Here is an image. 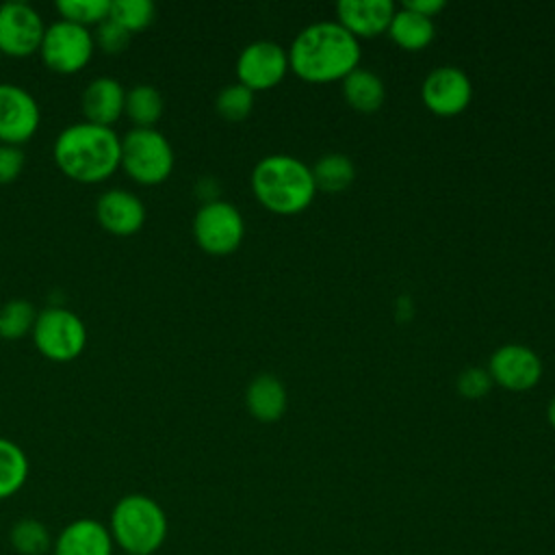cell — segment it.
<instances>
[{"instance_id":"32","label":"cell","mask_w":555,"mask_h":555,"mask_svg":"<svg viewBox=\"0 0 555 555\" xmlns=\"http://www.w3.org/2000/svg\"><path fill=\"white\" fill-rule=\"evenodd\" d=\"M401 7L425 17H434L438 11L444 9V2L442 0H405Z\"/></svg>"},{"instance_id":"15","label":"cell","mask_w":555,"mask_h":555,"mask_svg":"<svg viewBox=\"0 0 555 555\" xmlns=\"http://www.w3.org/2000/svg\"><path fill=\"white\" fill-rule=\"evenodd\" d=\"M115 542L108 525L98 518H76L54 538L52 555H113Z\"/></svg>"},{"instance_id":"6","label":"cell","mask_w":555,"mask_h":555,"mask_svg":"<svg viewBox=\"0 0 555 555\" xmlns=\"http://www.w3.org/2000/svg\"><path fill=\"white\" fill-rule=\"evenodd\" d=\"M30 336L37 351L52 362H69L87 347V327L82 319L63 306L39 310Z\"/></svg>"},{"instance_id":"17","label":"cell","mask_w":555,"mask_h":555,"mask_svg":"<svg viewBox=\"0 0 555 555\" xmlns=\"http://www.w3.org/2000/svg\"><path fill=\"white\" fill-rule=\"evenodd\" d=\"M395 11L390 0H340L336 4V22L356 39L375 37L388 30Z\"/></svg>"},{"instance_id":"20","label":"cell","mask_w":555,"mask_h":555,"mask_svg":"<svg viewBox=\"0 0 555 555\" xmlns=\"http://www.w3.org/2000/svg\"><path fill=\"white\" fill-rule=\"evenodd\" d=\"M434 33H436V28H434L431 17L418 15L405 7L395 11L390 26H388L390 39L405 50H421V48L429 46L434 39Z\"/></svg>"},{"instance_id":"28","label":"cell","mask_w":555,"mask_h":555,"mask_svg":"<svg viewBox=\"0 0 555 555\" xmlns=\"http://www.w3.org/2000/svg\"><path fill=\"white\" fill-rule=\"evenodd\" d=\"M215 108L225 121H243L254 108V91L241 82L225 85L215 98Z\"/></svg>"},{"instance_id":"8","label":"cell","mask_w":555,"mask_h":555,"mask_svg":"<svg viewBox=\"0 0 555 555\" xmlns=\"http://www.w3.org/2000/svg\"><path fill=\"white\" fill-rule=\"evenodd\" d=\"M195 243L212 256L232 254L245 234V221L238 208L225 199L204 202L193 217Z\"/></svg>"},{"instance_id":"21","label":"cell","mask_w":555,"mask_h":555,"mask_svg":"<svg viewBox=\"0 0 555 555\" xmlns=\"http://www.w3.org/2000/svg\"><path fill=\"white\" fill-rule=\"evenodd\" d=\"M165 108L163 95L156 87L141 82L126 89V106L124 115L132 121V128H156Z\"/></svg>"},{"instance_id":"5","label":"cell","mask_w":555,"mask_h":555,"mask_svg":"<svg viewBox=\"0 0 555 555\" xmlns=\"http://www.w3.org/2000/svg\"><path fill=\"white\" fill-rule=\"evenodd\" d=\"M173 147L156 128H130L121 137L124 171L139 184L152 186L165 182L173 171Z\"/></svg>"},{"instance_id":"19","label":"cell","mask_w":555,"mask_h":555,"mask_svg":"<svg viewBox=\"0 0 555 555\" xmlns=\"http://www.w3.org/2000/svg\"><path fill=\"white\" fill-rule=\"evenodd\" d=\"M343 95L351 108L360 113H373L384 104L386 89L377 74L356 67L343 78Z\"/></svg>"},{"instance_id":"9","label":"cell","mask_w":555,"mask_h":555,"mask_svg":"<svg viewBox=\"0 0 555 555\" xmlns=\"http://www.w3.org/2000/svg\"><path fill=\"white\" fill-rule=\"evenodd\" d=\"M46 24L41 13L22 0L0 4V52L24 59L39 52Z\"/></svg>"},{"instance_id":"29","label":"cell","mask_w":555,"mask_h":555,"mask_svg":"<svg viewBox=\"0 0 555 555\" xmlns=\"http://www.w3.org/2000/svg\"><path fill=\"white\" fill-rule=\"evenodd\" d=\"M93 41H95V48H102L106 54H117L128 46L130 33L121 28L117 22H113L111 17H106L102 24H98L93 33Z\"/></svg>"},{"instance_id":"23","label":"cell","mask_w":555,"mask_h":555,"mask_svg":"<svg viewBox=\"0 0 555 555\" xmlns=\"http://www.w3.org/2000/svg\"><path fill=\"white\" fill-rule=\"evenodd\" d=\"M9 544L20 555H46L52 551L54 538L46 522H41L39 518L26 516L11 525Z\"/></svg>"},{"instance_id":"11","label":"cell","mask_w":555,"mask_h":555,"mask_svg":"<svg viewBox=\"0 0 555 555\" xmlns=\"http://www.w3.org/2000/svg\"><path fill=\"white\" fill-rule=\"evenodd\" d=\"M288 69V52L269 39L247 43L236 59L238 82L251 91L275 87Z\"/></svg>"},{"instance_id":"26","label":"cell","mask_w":555,"mask_h":555,"mask_svg":"<svg viewBox=\"0 0 555 555\" xmlns=\"http://www.w3.org/2000/svg\"><path fill=\"white\" fill-rule=\"evenodd\" d=\"M108 17L132 35L145 30L156 20V7L150 0H111Z\"/></svg>"},{"instance_id":"18","label":"cell","mask_w":555,"mask_h":555,"mask_svg":"<svg viewBox=\"0 0 555 555\" xmlns=\"http://www.w3.org/2000/svg\"><path fill=\"white\" fill-rule=\"evenodd\" d=\"M245 405L247 412L262 423L278 421L286 410V388L284 384L271 375L262 373L256 375L245 390Z\"/></svg>"},{"instance_id":"3","label":"cell","mask_w":555,"mask_h":555,"mask_svg":"<svg viewBox=\"0 0 555 555\" xmlns=\"http://www.w3.org/2000/svg\"><path fill=\"white\" fill-rule=\"evenodd\" d=\"M256 199L275 215H297L310 206L317 193L312 169L291 154H269L251 171Z\"/></svg>"},{"instance_id":"10","label":"cell","mask_w":555,"mask_h":555,"mask_svg":"<svg viewBox=\"0 0 555 555\" xmlns=\"http://www.w3.org/2000/svg\"><path fill=\"white\" fill-rule=\"evenodd\" d=\"M39 124L41 111L35 95L15 82H0V143L22 147L35 137Z\"/></svg>"},{"instance_id":"25","label":"cell","mask_w":555,"mask_h":555,"mask_svg":"<svg viewBox=\"0 0 555 555\" xmlns=\"http://www.w3.org/2000/svg\"><path fill=\"white\" fill-rule=\"evenodd\" d=\"M37 308L28 299H9L0 306V336L7 340H17L33 332Z\"/></svg>"},{"instance_id":"14","label":"cell","mask_w":555,"mask_h":555,"mask_svg":"<svg viewBox=\"0 0 555 555\" xmlns=\"http://www.w3.org/2000/svg\"><path fill=\"white\" fill-rule=\"evenodd\" d=\"M95 217L106 232L115 236H130L145 223V204L132 191L108 189L95 199Z\"/></svg>"},{"instance_id":"16","label":"cell","mask_w":555,"mask_h":555,"mask_svg":"<svg viewBox=\"0 0 555 555\" xmlns=\"http://www.w3.org/2000/svg\"><path fill=\"white\" fill-rule=\"evenodd\" d=\"M124 106H126V89L113 76L93 78L80 95V108H82L85 121H91L98 126L113 128V124L124 115Z\"/></svg>"},{"instance_id":"33","label":"cell","mask_w":555,"mask_h":555,"mask_svg":"<svg viewBox=\"0 0 555 555\" xmlns=\"http://www.w3.org/2000/svg\"><path fill=\"white\" fill-rule=\"evenodd\" d=\"M546 416H548V423H551V427L555 429V397H553V399H551V403H548Z\"/></svg>"},{"instance_id":"2","label":"cell","mask_w":555,"mask_h":555,"mask_svg":"<svg viewBox=\"0 0 555 555\" xmlns=\"http://www.w3.org/2000/svg\"><path fill=\"white\" fill-rule=\"evenodd\" d=\"M52 156L69 180L95 184L121 165V137L108 126L76 121L56 134Z\"/></svg>"},{"instance_id":"27","label":"cell","mask_w":555,"mask_h":555,"mask_svg":"<svg viewBox=\"0 0 555 555\" xmlns=\"http://www.w3.org/2000/svg\"><path fill=\"white\" fill-rule=\"evenodd\" d=\"M56 11L61 13V20L89 28L108 17L111 0H59Z\"/></svg>"},{"instance_id":"31","label":"cell","mask_w":555,"mask_h":555,"mask_svg":"<svg viewBox=\"0 0 555 555\" xmlns=\"http://www.w3.org/2000/svg\"><path fill=\"white\" fill-rule=\"evenodd\" d=\"M24 169V152L20 145L0 143V184L17 180Z\"/></svg>"},{"instance_id":"4","label":"cell","mask_w":555,"mask_h":555,"mask_svg":"<svg viewBox=\"0 0 555 555\" xmlns=\"http://www.w3.org/2000/svg\"><path fill=\"white\" fill-rule=\"evenodd\" d=\"M167 514L143 492L124 494L111 509L108 531L126 555H154L167 540Z\"/></svg>"},{"instance_id":"24","label":"cell","mask_w":555,"mask_h":555,"mask_svg":"<svg viewBox=\"0 0 555 555\" xmlns=\"http://www.w3.org/2000/svg\"><path fill=\"white\" fill-rule=\"evenodd\" d=\"M310 169H312L317 191H325V193H340L356 178V167L351 158L338 152L321 156Z\"/></svg>"},{"instance_id":"22","label":"cell","mask_w":555,"mask_h":555,"mask_svg":"<svg viewBox=\"0 0 555 555\" xmlns=\"http://www.w3.org/2000/svg\"><path fill=\"white\" fill-rule=\"evenodd\" d=\"M28 457L24 449L0 436V501L17 494L28 479Z\"/></svg>"},{"instance_id":"13","label":"cell","mask_w":555,"mask_h":555,"mask_svg":"<svg viewBox=\"0 0 555 555\" xmlns=\"http://www.w3.org/2000/svg\"><path fill=\"white\" fill-rule=\"evenodd\" d=\"M488 373L492 382L507 390H529L542 377V362L527 345L507 343L490 356Z\"/></svg>"},{"instance_id":"30","label":"cell","mask_w":555,"mask_h":555,"mask_svg":"<svg viewBox=\"0 0 555 555\" xmlns=\"http://www.w3.org/2000/svg\"><path fill=\"white\" fill-rule=\"evenodd\" d=\"M490 386H492V377L488 369L470 366L462 371L457 377V392L466 399H481L483 395H488Z\"/></svg>"},{"instance_id":"7","label":"cell","mask_w":555,"mask_h":555,"mask_svg":"<svg viewBox=\"0 0 555 555\" xmlns=\"http://www.w3.org/2000/svg\"><path fill=\"white\" fill-rule=\"evenodd\" d=\"M95 52L93 33L67 20H56L46 26L39 54L48 69L56 74H76L91 61Z\"/></svg>"},{"instance_id":"1","label":"cell","mask_w":555,"mask_h":555,"mask_svg":"<svg viewBox=\"0 0 555 555\" xmlns=\"http://www.w3.org/2000/svg\"><path fill=\"white\" fill-rule=\"evenodd\" d=\"M360 63V41L338 22L301 28L288 48V69L308 82L343 80Z\"/></svg>"},{"instance_id":"12","label":"cell","mask_w":555,"mask_h":555,"mask_svg":"<svg viewBox=\"0 0 555 555\" xmlns=\"http://www.w3.org/2000/svg\"><path fill=\"white\" fill-rule=\"evenodd\" d=\"M421 98L431 113L451 117L470 104L473 85L464 69L455 65H442L425 76L421 85Z\"/></svg>"}]
</instances>
